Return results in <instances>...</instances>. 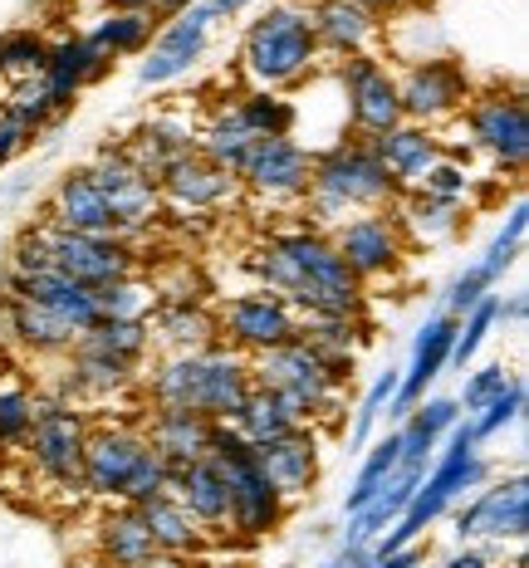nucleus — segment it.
Here are the masks:
<instances>
[{
    "label": "nucleus",
    "instance_id": "nucleus-25",
    "mask_svg": "<svg viewBox=\"0 0 529 568\" xmlns=\"http://www.w3.org/2000/svg\"><path fill=\"white\" fill-rule=\"evenodd\" d=\"M211 422L206 412H192V407H162V402H152L147 422H143V436L147 446L157 452L167 466H182V460H196L206 456L211 446Z\"/></svg>",
    "mask_w": 529,
    "mask_h": 568
},
{
    "label": "nucleus",
    "instance_id": "nucleus-26",
    "mask_svg": "<svg viewBox=\"0 0 529 568\" xmlns=\"http://www.w3.org/2000/svg\"><path fill=\"white\" fill-rule=\"evenodd\" d=\"M368 142L378 148V158L387 162V172H393L403 186H417L421 176H427L431 162L446 152V142L437 138V128H431V123H411V118L393 123L387 133H373Z\"/></svg>",
    "mask_w": 529,
    "mask_h": 568
},
{
    "label": "nucleus",
    "instance_id": "nucleus-61",
    "mask_svg": "<svg viewBox=\"0 0 529 568\" xmlns=\"http://www.w3.org/2000/svg\"><path fill=\"white\" fill-rule=\"evenodd\" d=\"M0 245H6V241H0Z\"/></svg>",
    "mask_w": 529,
    "mask_h": 568
},
{
    "label": "nucleus",
    "instance_id": "nucleus-48",
    "mask_svg": "<svg viewBox=\"0 0 529 568\" xmlns=\"http://www.w3.org/2000/svg\"><path fill=\"white\" fill-rule=\"evenodd\" d=\"M397 368H387L378 383L368 387V397L358 402V412H353V426H348V452H363L368 446V436H373V426H378V417H383V407H387V397L397 393Z\"/></svg>",
    "mask_w": 529,
    "mask_h": 568
},
{
    "label": "nucleus",
    "instance_id": "nucleus-34",
    "mask_svg": "<svg viewBox=\"0 0 529 568\" xmlns=\"http://www.w3.org/2000/svg\"><path fill=\"white\" fill-rule=\"evenodd\" d=\"M192 148H196V123H186V118H176V113H157L133 133L128 158H133L147 176H157L172 158H182V152H192Z\"/></svg>",
    "mask_w": 529,
    "mask_h": 568
},
{
    "label": "nucleus",
    "instance_id": "nucleus-52",
    "mask_svg": "<svg viewBox=\"0 0 529 568\" xmlns=\"http://www.w3.org/2000/svg\"><path fill=\"white\" fill-rule=\"evenodd\" d=\"M505 377H510V373H505V363H486V368H476V373L466 377V387H461V397H456V402H461L466 412H476L480 402H486L505 383Z\"/></svg>",
    "mask_w": 529,
    "mask_h": 568
},
{
    "label": "nucleus",
    "instance_id": "nucleus-22",
    "mask_svg": "<svg viewBox=\"0 0 529 568\" xmlns=\"http://www.w3.org/2000/svg\"><path fill=\"white\" fill-rule=\"evenodd\" d=\"M167 490L196 515V525H202L206 535H226V525H231V495H226V476H221V466L211 456H196V460H182V466H172Z\"/></svg>",
    "mask_w": 529,
    "mask_h": 568
},
{
    "label": "nucleus",
    "instance_id": "nucleus-31",
    "mask_svg": "<svg viewBox=\"0 0 529 568\" xmlns=\"http://www.w3.org/2000/svg\"><path fill=\"white\" fill-rule=\"evenodd\" d=\"M309 417L299 412V402L285 397L269 383H251V393L241 397V407L231 412V426L245 436V442H269V436H285L294 426H304Z\"/></svg>",
    "mask_w": 529,
    "mask_h": 568
},
{
    "label": "nucleus",
    "instance_id": "nucleus-6",
    "mask_svg": "<svg viewBox=\"0 0 529 568\" xmlns=\"http://www.w3.org/2000/svg\"><path fill=\"white\" fill-rule=\"evenodd\" d=\"M84 436H89L84 407L59 393H44V397H34L30 436L20 452L30 456L40 480L59 485V490H84V480H79V470H84Z\"/></svg>",
    "mask_w": 529,
    "mask_h": 568
},
{
    "label": "nucleus",
    "instance_id": "nucleus-28",
    "mask_svg": "<svg viewBox=\"0 0 529 568\" xmlns=\"http://www.w3.org/2000/svg\"><path fill=\"white\" fill-rule=\"evenodd\" d=\"M0 318H6V334L20 343L34 358H59L64 348H74L79 328L64 324L59 314H50L44 304H30V300H6L0 294Z\"/></svg>",
    "mask_w": 529,
    "mask_h": 568
},
{
    "label": "nucleus",
    "instance_id": "nucleus-20",
    "mask_svg": "<svg viewBox=\"0 0 529 568\" xmlns=\"http://www.w3.org/2000/svg\"><path fill=\"white\" fill-rule=\"evenodd\" d=\"M251 452L289 505L304 500L314 490V480H319V436L309 432V422L285 436H269V442H251Z\"/></svg>",
    "mask_w": 529,
    "mask_h": 568
},
{
    "label": "nucleus",
    "instance_id": "nucleus-17",
    "mask_svg": "<svg viewBox=\"0 0 529 568\" xmlns=\"http://www.w3.org/2000/svg\"><path fill=\"white\" fill-rule=\"evenodd\" d=\"M461 544L470 539H486V544H525L529 535V480L525 476H510L490 490H480L476 500L456 515V529H451Z\"/></svg>",
    "mask_w": 529,
    "mask_h": 568
},
{
    "label": "nucleus",
    "instance_id": "nucleus-42",
    "mask_svg": "<svg viewBox=\"0 0 529 568\" xmlns=\"http://www.w3.org/2000/svg\"><path fill=\"white\" fill-rule=\"evenodd\" d=\"M99 314L103 318H147L152 310H157V290H152L147 280H138V270L133 275H123V280H109V284H99Z\"/></svg>",
    "mask_w": 529,
    "mask_h": 568
},
{
    "label": "nucleus",
    "instance_id": "nucleus-27",
    "mask_svg": "<svg viewBox=\"0 0 529 568\" xmlns=\"http://www.w3.org/2000/svg\"><path fill=\"white\" fill-rule=\"evenodd\" d=\"M393 216H397V226H403L407 241L441 245V241H451V235H461V226H466V201L431 196V192H421V186H407V192L393 201Z\"/></svg>",
    "mask_w": 529,
    "mask_h": 568
},
{
    "label": "nucleus",
    "instance_id": "nucleus-30",
    "mask_svg": "<svg viewBox=\"0 0 529 568\" xmlns=\"http://www.w3.org/2000/svg\"><path fill=\"white\" fill-rule=\"evenodd\" d=\"M138 515H143V525H147V535H152V544H157L162 559H186V554H202L206 529L196 525V515L186 510L172 490L143 500V505H138Z\"/></svg>",
    "mask_w": 529,
    "mask_h": 568
},
{
    "label": "nucleus",
    "instance_id": "nucleus-56",
    "mask_svg": "<svg viewBox=\"0 0 529 568\" xmlns=\"http://www.w3.org/2000/svg\"><path fill=\"white\" fill-rule=\"evenodd\" d=\"M186 6H196V0H152V16H157V20H172V16H182Z\"/></svg>",
    "mask_w": 529,
    "mask_h": 568
},
{
    "label": "nucleus",
    "instance_id": "nucleus-29",
    "mask_svg": "<svg viewBox=\"0 0 529 568\" xmlns=\"http://www.w3.org/2000/svg\"><path fill=\"white\" fill-rule=\"evenodd\" d=\"M50 226H64V231H113V211H109V196L99 192V182L89 176V168L59 176L54 196H50Z\"/></svg>",
    "mask_w": 529,
    "mask_h": 568
},
{
    "label": "nucleus",
    "instance_id": "nucleus-57",
    "mask_svg": "<svg viewBox=\"0 0 529 568\" xmlns=\"http://www.w3.org/2000/svg\"><path fill=\"white\" fill-rule=\"evenodd\" d=\"M245 6H251V0H211V10H216V20H231V16H241Z\"/></svg>",
    "mask_w": 529,
    "mask_h": 568
},
{
    "label": "nucleus",
    "instance_id": "nucleus-45",
    "mask_svg": "<svg viewBox=\"0 0 529 568\" xmlns=\"http://www.w3.org/2000/svg\"><path fill=\"white\" fill-rule=\"evenodd\" d=\"M30 417H34V393L26 383H0V452H20L30 436Z\"/></svg>",
    "mask_w": 529,
    "mask_h": 568
},
{
    "label": "nucleus",
    "instance_id": "nucleus-35",
    "mask_svg": "<svg viewBox=\"0 0 529 568\" xmlns=\"http://www.w3.org/2000/svg\"><path fill=\"white\" fill-rule=\"evenodd\" d=\"M152 338H162L167 348H202V343L221 338L216 314L202 300H157V310L147 314Z\"/></svg>",
    "mask_w": 529,
    "mask_h": 568
},
{
    "label": "nucleus",
    "instance_id": "nucleus-43",
    "mask_svg": "<svg viewBox=\"0 0 529 568\" xmlns=\"http://www.w3.org/2000/svg\"><path fill=\"white\" fill-rule=\"evenodd\" d=\"M500 318V294L490 290V294H480L476 304L461 314V324H456V338H451V368H466L470 358L480 353V343H486V334H490V324Z\"/></svg>",
    "mask_w": 529,
    "mask_h": 568
},
{
    "label": "nucleus",
    "instance_id": "nucleus-1",
    "mask_svg": "<svg viewBox=\"0 0 529 568\" xmlns=\"http://www.w3.org/2000/svg\"><path fill=\"white\" fill-rule=\"evenodd\" d=\"M251 270L265 290H279L299 314H358L363 318V280L353 275L328 241L324 226L275 231L251 255Z\"/></svg>",
    "mask_w": 529,
    "mask_h": 568
},
{
    "label": "nucleus",
    "instance_id": "nucleus-40",
    "mask_svg": "<svg viewBox=\"0 0 529 568\" xmlns=\"http://www.w3.org/2000/svg\"><path fill=\"white\" fill-rule=\"evenodd\" d=\"M235 118H241L255 138H275V133H294L299 109H294V99H285L279 89H251L235 103Z\"/></svg>",
    "mask_w": 529,
    "mask_h": 568
},
{
    "label": "nucleus",
    "instance_id": "nucleus-47",
    "mask_svg": "<svg viewBox=\"0 0 529 568\" xmlns=\"http://www.w3.org/2000/svg\"><path fill=\"white\" fill-rule=\"evenodd\" d=\"M167 480H172V466L157 452H152V446H143V456L133 460V470H128L118 500H123V505H143V500H152V495L167 490Z\"/></svg>",
    "mask_w": 529,
    "mask_h": 568
},
{
    "label": "nucleus",
    "instance_id": "nucleus-44",
    "mask_svg": "<svg viewBox=\"0 0 529 568\" xmlns=\"http://www.w3.org/2000/svg\"><path fill=\"white\" fill-rule=\"evenodd\" d=\"M44 54H50V40H40L34 30H10L0 40V79H30V74H44Z\"/></svg>",
    "mask_w": 529,
    "mask_h": 568
},
{
    "label": "nucleus",
    "instance_id": "nucleus-23",
    "mask_svg": "<svg viewBox=\"0 0 529 568\" xmlns=\"http://www.w3.org/2000/svg\"><path fill=\"white\" fill-rule=\"evenodd\" d=\"M309 20H314L319 54H338V59L373 50L378 34H383V20L373 16L368 6H358V0H314Z\"/></svg>",
    "mask_w": 529,
    "mask_h": 568
},
{
    "label": "nucleus",
    "instance_id": "nucleus-37",
    "mask_svg": "<svg viewBox=\"0 0 529 568\" xmlns=\"http://www.w3.org/2000/svg\"><path fill=\"white\" fill-rule=\"evenodd\" d=\"M74 343L89 353H103V358H123L133 368H143V358L152 348V328H147V318H99Z\"/></svg>",
    "mask_w": 529,
    "mask_h": 568
},
{
    "label": "nucleus",
    "instance_id": "nucleus-54",
    "mask_svg": "<svg viewBox=\"0 0 529 568\" xmlns=\"http://www.w3.org/2000/svg\"><path fill=\"white\" fill-rule=\"evenodd\" d=\"M334 568H373V544H338Z\"/></svg>",
    "mask_w": 529,
    "mask_h": 568
},
{
    "label": "nucleus",
    "instance_id": "nucleus-3",
    "mask_svg": "<svg viewBox=\"0 0 529 568\" xmlns=\"http://www.w3.org/2000/svg\"><path fill=\"white\" fill-rule=\"evenodd\" d=\"M407 186L387 172V162L378 158L368 138H344L334 148L314 152L309 168V192H304V206H309V226H338L353 211H378L393 206Z\"/></svg>",
    "mask_w": 529,
    "mask_h": 568
},
{
    "label": "nucleus",
    "instance_id": "nucleus-7",
    "mask_svg": "<svg viewBox=\"0 0 529 568\" xmlns=\"http://www.w3.org/2000/svg\"><path fill=\"white\" fill-rule=\"evenodd\" d=\"M251 377H255V383L279 387L285 397H294L309 422L338 412V397H344V383L328 373V363L319 358V348H314V343H304L299 334L285 338V343H275V348H265V353H251Z\"/></svg>",
    "mask_w": 529,
    "mask_h": 568
},
{
    "label": "nucleus",
    "instance_id": "nucleus-50",
    "mask_svg": "<svg viewBox=\"0 0 529 568\" xmlns=\"http://www.w3.org/2000/svg\"><path fill=\"white\" fill-rule=\"evenodd\" d=\"M470 182H476V176H470L456 158H446V152H441V158L431 162L427 176H421L417 186H421V192H431V196H456V201H466V196H470Z\"/></svg>",
    "mask_w": 529,
    "mask_h": 568
},
{
    "label": "nucleus",
    "instance_id": "nucleus-51",
    "mask_svg": "<svg viewBox=\"0 0 529 568\" xmlns=\"http://www.w3.org/2000/svg\"><path fill=\"white\" fill-rule=\"evenodd\" d=\"M490 290H496V284L486 280V270H480V265H466L461 275L451 280V290H446V310H451V314H466L470 304H476L480 294H490Z\"/></svg>",
    "mask_w": 529,
    "mask_h": 568
},
{
    "label": "nucleus",
    "instance_id": "nucleus-58",
    "mask_svg": "<svg viewBox=\"0 0 529 568\" xmlns=\"http://www.w3.org/2000/svg\"><path fill=\"white\" fill-rule=\"evenodd\" d=\"M525 310H529V300H525V294H515L510 304H500V314H510V318H525Z\"/></svg>",
    "mask_w": 529,
    "mask_h": 568
},
{
    "label": "nucleus",
    "instance_id": "nucleus-55",
    "mask_svg": "<svg viewBox=\"0 0 529 568\" xmlns=\"http://www.w3.org/2000/svg\"><path fill=\"white\" fill-rule=\"evenodd\" d=\"M358 6H368L378 20H387V16H403V10L411 6V0H358Z\"/></svg>",
    "mask_w": 529,
    "mask_h": 568
},
{
    "label": "nucleus",
    "instance_id": "nucleus-8",
    "mask_svg": "<svg viewBox=\"0 0 529 568\" xmlns=\"http://www.w3.org/2000/svg\"><path fill=\"white\" fill-rule=\"evenodd\" d=\"M89 176L99 182V192L109 196V211H113V231L138 241L157 226V216L167 211V201L157 192V176H147L128 158V148H103L99 158L89 162Z\"/></svg>",
    "mask_w": 529,
    "mask_h": 568
},
{
    "label": "nucleus",
    "instance_id": "nucleus-60",
    "mask_svg": "<svg viewBox=\"0 0 529 568\" xmlns=\"http://www.w3.org/2000/svg\"><path fill=\"white\" fill-rule=\"evenodd\" d=\"M0 123H6V103H0Z\"/></svg>",
    "mask_w": 529,
    "mask_h": 568
},
{
    "label": "nucleus",
    "instance_id": "nucleus-53",
    "mask_svg": "<svg viewBox=\"0 0 529 568\" xmlns=\"http://www.w3.org/2000/svg\"><path fill=\"white\" fill-rule=\"evenodd\" d=\"M490 559H496V544H486V549H476V539L461 544V549L446 559V568H486Z\"/></svg>",
    "mask_w": 529,
    "mask_h": 568
},
{
    "label": "nucleus",
    "instance_id": "nucleus-14",
    "mask_svg": "<svg viewBox=\"0 0 529 568\" xmlns=\"http://www.w3.org/2000/svg\"><path fill=\"white\" fill-rule=\"evenodd\" d=\"M50 255H54V270H64L69 280L99 284L109 280H123L138 270V245L118 231H64V226H50Z\"/></svg>",
    "mask_w": 529,
    "mask_h": 568
},
{
    "label": "nucleus",
    "instance_id": "nucleus-49",
    "mask_svg": "<svg viewBox=\"0 0 529 568\" xmlns=\"http://www.w3.org/2000/svg\"><path fill=\"white\" fill-rule=\"evenodd\" d=\"M6 270H16V275H40V270H54L50 221H40V226H26V231L16 235V245H10V255H6Z\"/></svg>",
    "mask_w": 529,
    "mask_h": 568
},
{
    "label": "nucleus",
    "instance_id": "nucleus-46",
    "mask_svg": "<svg viewBox=\"0 0 529 568\" xmlns=\"http://www.w3.org/2000/svg\"><path fill=\"white\" fill-rule=\"evenodd\" d=\"M525 231H529V206H525V201H515V206H510V221H505L500 235L490 241V251L476 260V265L486 270V280H490V284H500V280H505V270L515 265V255H520Z\"/></svg>",
    "mask_w": 529,
    "mask_h": 568
},
{
    "label": "nucleus",
    "instance_id": "nucleus-12",
    "mask_svg": "<svg viewBox=\"0 0 529 568\" xmlns=\"http://www.w3.org/2000/svg\"><path fill=\"white\" fill-rule=\"evenodd\" d=\"M216 328L231 348L241 353H265L275 343H285L299 334V310L285 300L279 290H245V294H231L216 314Z\"/></svg>",
    "mask_w": 529,
    "mask_h": 568
},
{
    "label": "nucleus",
    "instance_id": "nucleus-16",
    "mask_svg": "<svg viewBox=\"0 0 529 568\" xmlns=\"http://www.w3.org/2000/svg\"><path fill=\"white\" fill-rule=\"evenodd\" d=\"M397 99H403V118L437 128L466 109L470 74L461 69V59H451V54L417 59V64H407V74L397 79Z\"/></svg>",
    "mask_w": 529,
    "mask_h": 568
},
{
    "label": "nucleus",
    "instance_id": "nucleus-9",
    "mask_svg": "<svg viewBox=\"0 0 529 568\" xmlns=\"http://www.w3.org/2000/svg\"><path fill=\"white\" fill-rule=\"evenodd\" d=\"M309 168H314V152L294 133H275V138L251 142L245 162L235 168V182H241V192L261 196L269 206H294L309 192Z\"/></svg>",
    "mask_w": 529,
    "mask_h": 568
},
{
    "label": "nucleus",
    "instance_id": "nucleus-2",
    "mask_svg": "<svg viewBox=\"0 0 529 568\" xmlns=\"http://www.w3.org/2000/svg\"><path fill=\"white\" fill-rule=\"evenodd\" d=\"M251 358L231 348L226 338H211L202 348H172L147 373V397L162 407H192L211 422H231L241 397L251 393Z\"/></svg>",
    "mask_w": 529,
    "mask_h": 568
},
{
    "label": "nucleus",
    "instance_id": "nucleus-36",
    "mask_svg": "<svg viewBox=\"0 0 529 568\" xmlns=\"http://www.w3.org/2000/svg\"><path fill=\"white\" fill-rule=\"evenodd\" d=\"M93 535H99V554L113 564H152L162 559L157 544H152L143 515H138V505H123L118 500V510H109L93 525Z\"/></svg>",
    "mask_w": 529,
    "mask_h": 568
},
{
    "label": "nucleus",
    "instance_id": "nucleus-4",
    "mask_svg": "<svg viewBox=\"0 0 529 568\" xmlns=\"http://www.w3.org/2000/svg\"><path fill=\"white\" fill-rule=\"evenodd\" d=\"M241 69L255 89H294L319 69V40H314L309 6L279 0L261 20H251L241 40Z\"/></svg>",
    "mask_w": 529,
    "mask_h": 568
},
{
    "label": "nucleus",
    "instance_id": "nucleus-24",
    "mask_svg": "<svg viewBox=\"0 0 529 568\" xmlns=\"http://www.w3.org/2000/svg\"><path fill=\"white\" fill-rule=\"evenodd\" d=\"M64 383H59V397L69 402H109V397H123L128 387L138 383V368L123 358H103V353H89V348H64Z\"/></svg>",
    "mask_w": 529,
    "mask_h": 568
},
{
    "label": "nucleus",
    "instance_id": "nucleus-21",
    "mask_svg": "<svg viewBox=\"0 0 529 568\" xmlns=\"http://www.w3.org/2000/svg\"><path fill=\"white\" fill-rule=\"evenodd\" d=\"M456 324H461V314H451V310L431 314L427 324H421L417 343H411V368H407L403 377H397V393L387 397V412H393V417H407V407H411V402H421V397H427V387L441 377L446 358H451Z\"/></svg>",
    "mask_w": 529,
    "mask_h": 568
},
{
    "label": "nucleus",
    "instance_id": "nucleus-18",
    "mask_svg": "<svg viewBox=\"0 0 529 568\" xmlns=\"http://www.w3.org/2000/svg\"><path fill=\"white\" fill-rule=\"evenodd\" d=\"M157 192L176 211H221L226 201H235L241 182H235V172L216 168V162L192 148V152L172 158L167 168L157 172Z\"/></svg>",
    "mask_w": 529,
    "mask_h": 568
},
{
    "label": "nucleus",
    "instance_id": "nucleus-15",
    "mask_svg": "<svg viewBox=\"0 0 529 568\" xmlns=\"http://www.w3.org/2000/svg\"><path fill=\"white\" fill-rule=\"evenodd\" d=\"M211 26H216L211 0H196V6H186L182 16H172L167 26H157L152 44L143 50L147 59H143V69H138V84H143V89H162V84H172V79H182L186 69L206 54Z\"/></svg>",
    "mask_w": 529,
    "mask_h": 568
},
{
    "label": "nucleus",
    "instance_id": "nucleus-41",
    "mask_svg": "<svg viewBox=\"0 0 529 568\" xmlns=\"http://www.w3.org/2000/svg\"><path fill=\"white\" fill-rule=\"evenodd\" d=\"M525 397H529V393H525V377H505V383H500L486 402H480L476 412H466L480 442H490V436H500L505 426L520 422V417H525Z\"/></svg>",
    "mask_w": 529,
    "mask_h": 568
},
{
    "label": "nucleus",
    "instance_id": "nucleus-59",
    "mask_svg": "<svg viewBox=\"0 0 529 568\" xmlns=\"http://www.w3.org/2000/svg\"><path fill=\"white\" fill-rule=\"evenodd\" d=\"M109 10H152V0H103Z\"/></svg>",
    "mask_w": 529,
    "mask_h": 568
},
{
    "label": "nucleus",
    "instance_id": "nucleus-39",
    "mask_svg": "<svg viewBox=\"0 0 529 568\" xmlns=\"http://www.w3.org/2000/svg\"><path fill=\"white\" fill-rule=\"evenodd\" d=\"M251 142H255V133L241 123V118H235V109L216 113L206 128H196V152H202V158H211L216 168H226V172L241 168L245 152H251Z\"/></svg>",
    "mask_w": 529,
    "mask_h": 568
},
{
    "label": "nucleus",
    "instance_id": "nucleus-32",
    "mask_svg": "<svg viewBox=\"0 0 529 568\" xmlns=\"http://www.w3.org/2000/svg\"><path fill=\"white\" fill-rule=\"evenodd\" d=\"M109 69H113V59L103 54L89 34H64V40H54L50 54H44V79H50L59 93H74V99L89 84H99Z\"/></svg>",
    "mask_w": 529,
    "mask_h": 568
},
{
    "label": "nucleus",
    "instance_id": "nucleus-19",
    "mask_svg": "<svg viewBox=\"0 0 529 568\" xmlns=\"http://www.w3.org/2000/svg\"><path fill=\"white\" fill-rule=\"evenodd\" d=\"M143 446H147V436L138 432V426H89L84 470H79L84 495H93V500H118V490H123L133 460L143 456Z\"/></svg>",
    "mask_w": 529,
    "mask_h": 568
},
{
    "label": "nucleus",
    "instance_id": "nucleus-5",
    "mask_svg": "<svg viewBox=\"0 0 529 568\" xmlns=\"http://www.w3.org/2000/svg\"><path fill=\"white\" fill-rule=\"evenodd\" d=\"M206 456L216 460L221 476H226V495H231V525L226 529H231V535H241V539L275 535V529L289 519V500L275 490V480L261 470L251 442H245L231 422H216V426H211Z\"/></svg>",
    "mask_w": 529,
    "mask_h": 568
},
{
    "label": "nucleus",
    "instance_id": "nucleus-38",
    "mask_svg": "<svg viewBox=\"0 0 529 568\" xmlns=\"http://www.w3.org/2000/svg\"><path fill=\"white\" fill-rule=\"evenodd\" d=\"M162 20L152 16V10H109V16L93 26L89 40L99 44L109 59H128V54H143L152 44V34H157Z\"/></svg>",
    "mask_w": 529,
    "mask_h": 568
},
{
    "label": "nucleus",
    "instance_id": "nucleus-10",
    "mask_svg": "<svg viewBox=\"0 0 529 568\" xmlns=\"http://www.w3.org/2000/svg\"><path fill=\"white\" fill-rule=\"evenodd\" d=\"M328 241L338 245L344 265H348L363 284L397 275V270H403V260H407V245H411L407 235H403V226H397L393 206L353 211V216H344L338 226H328Z\"/></svg>",
    "mask_w": 529,
    "mask_h": 568
},
{
    "label": "nucleus",
    "instance_id": "nucleus-13",
    "mask_svg": "<svg viewBox=\"0 0 529 568\" xmlns=\"http://www.w3.org/2000/svg\"><path fill=\"white\" fill-rule=\"evenodd\" d=\"M338 89H344L348 103V123L358 128L363 138L387 133L393 123H403V99H397V79L387 74V64L373 50L363 54H344L334 69Z\"/></svg>",
    "mask_w": 529,
    "mask_h": 568
},
{
    "label": "nucleus",
    "instance_id": "nucleus-11",
    "mask_svg": "<svg viewBox=\"0 0 529 568\" xmlns=\"http://www.w3.org/2000/svg\"><path fill=\"white\" fill-rule=\"evenodd\" d=\"M466 133L496 162L500 172L520 176L529 162V109H525V93H470L466 99Z\"/></svg>",
    "mask_w": 529,
    "mask_h": 568
},
{
    "label": "nucleus",
    "instance_id": "nucleus-33",
    "mask_svg": "<svg viewBox=\"0 0 529 568\" xmlns=\"http://www.w3.org/2000/svg\"><path fill=\"white\" fill-rule=\"evenodd\" d=\"M0 103H6L10 118H20V123H26L30 133L40 138V133H50V128L64 123V118L74 113L79 99H74V93H59L44 74H30V79H16Z\"/></svg>",
    "mask_w": 529,
    "mask_h": 568
}]
</instances>
